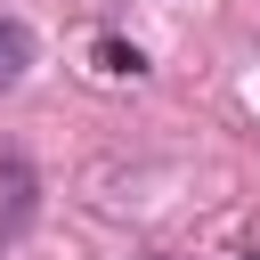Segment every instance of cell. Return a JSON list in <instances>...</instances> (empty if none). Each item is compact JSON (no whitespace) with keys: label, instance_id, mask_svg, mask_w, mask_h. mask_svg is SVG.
<instances>
[{"label":"cell","instance_id":"2","mask_svg":"<svg viewBox=\"0 0 260 260\" xmlns=\"http://www.w3.org/2000/svg\"><path fill=\"white\" fill-rule=\"evenodd\" d=\"M24 65H32V32H24L16 16H0V89H8Z\"/></svg>","mask_w":260,"mask_h":260},{"label":"cell","instance_id":"1","mask_svg":"<svg viewBox=\"0 0 260 260\" xmlns=\"http://www.w3.org/2000/svg\"><path fill=\"white\" fill-rule=\"evenodd\" d=\"M32 211H41V171L16 138H0V244H16L32 228Z\"/></svg>","mask_w":260,"mask_h":260}]
</instances>
